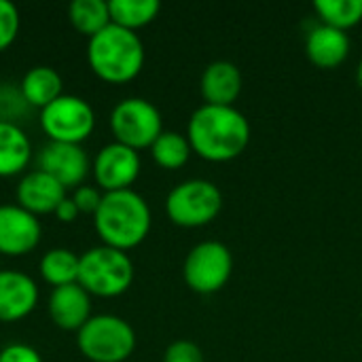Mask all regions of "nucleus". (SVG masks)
<instances>
[{"label":"nucleus","instance_id":"0eeeda50","mask_svg":"<svg viewBox=\"0 0 362 362\" xmlns=\"http://www.w3.org/2000/svg\"><path fill=\"white\" fill-rule=\"evenodd\" d=\"M108 121L115 142H121L134 151L151 148L163 132L159 108L144 98H125L117 102Z\"/></svg>","mask_w":362,"mask_h":362},{"label":"nucleus","instance_id":"dca6fc26","mask_svg":"<svg viewBox=\"0 0 362 362\" xmlns=\"http://www.w3.org/2000/svg\"><path fill=\"white\" fill-rule=\"evenodd\" d=\"M305 55L314 66L322 70H333L348 59L350 36L337 28L318 23L305 36Z\"/></svg>","mask_w":362,"mask_h":362},{"label":"nucleus","instance_id":"39448f33","mask_svg":"<svg viewBox=\"0 0 362 362\" xmlns=\"http://www.w3.org/2000/svg\"><path fill=\"white\" fill-rule=\"evenodd\" d=\"M76 346L91 362H125L136 350V331L121 316L98 314L76 333Z\"/></svg>","mask_w":362,"mask_h":362},{"label":"nucleus","instance_id":"aec40b11","mask_svg":"<svg viewBox=\"0 0 362 362\" xmlns=\"http://www.w3.org/2000/svg\"><path fill=\"white\" fill-rule=\"evenodd\" d=\"M78 265H81V255L68 248H51L42 255L38 263V272L47 284L59 288L78 282Z\"/></svg>","mask_w":362,"mask_h":362},{"label":"nucleus","instance_id":"1a4fd4ad","mask_svg":"<svg viewBox=\"0 0 362 362\" xmlns=\"http://www.w3.org/2000/svg\"><path fill=\"white\" fill-rule=\"evenodd\" d=\"M233 274V255L223 242H202L193 246L182 265V278L193 293L212 295L227 286Z\"/></svg>","mask_w":362,"mask_h":362},{"label":"nucleus","instance_id":"20e7f679","mask_svg":"<svg viewBox=\"0 0 362 362\" xmlns=\"http://www.w3.org/2000/svg\"><path fill=\"white\" fill-rule=\"evenodd\" d=\"M134 282V261L127 252L110 246H93L81 255L78 284L93 297L112 299Z\"/></svg>","mask_w":362,"mask_h":362},{"label":"nucleus","instance_id":"c756f323","mask_svg":"<svg viewBox=\"0 0 362 362\" xmlns=\"http://www.w3.org/2000/svg\"><path fill=\"white\" fill-rule=\"evenodd\" d=\"M55 214V218L57 221H62V223H74L76 218H78V208H76V204L72 202V197H66L59 206H57V210L53 212Z\"/></svg>","mask_w":362,"mask_h":362},{"label":"nucleus","instance_id":"f8f14e48","mask_svg":"<svg viewBox=\"0 0 362 362\" xmlns=\"http://www.w3.org/2000/svg\"><path fill=\"white\" fill-rule=\"evenodd\" d=\"M42 238L38 216L23 210L19 204L0 206V255L23 257L30 255Z\"/></svg>","mask_w":362,"mask_h":362},{"label":"nucleus","instance_id":"a878e982","mask_svg":"<svg viewBox=\"0 0 362 362\" xmlns=\"http://www.w3.org/2000/svg\"><path fill=\"white\" fill-rule=\"evenodd\" d=\"M25 106L28 104H25V100H23L19 89H15L11 85H2L0 87V121L15 123L17 117L23 115Z\"/></svg>","mask_w":362,"mask_h":362},{"label":"nucleus","instance_id":"7c9ffc66","mask_svg":"<svg viewBox=\"0 0 362 362\" xmlns=\"http://www.w3.org/2000/svg\"><path fill=\"white\" fill-rule=\"evenodd\" d=\"M356 85L361 87V91H362V59H361V64H358V68H356Z\"/></svg>","mask_w":362,"mask_h":362},{"label":"nucleus","instance_id":"9b49d317","mask_svg":"<svg viewBox=\"0 0 362 362\" xmlns=\"http://www.w3.org/2000/svg\"><path fill=\"white\" fill-rule=\"evenodd\" d=\"M38 170L55 178L66 191L76 189L91 172V161L81 144L47 142L36 155Z\"/></svg>","mask_w":362,"mask_h":362},{"label":"nucleus","instance_id":"a211bd4d","mask_svg":"<svg viewBox=\"0 0 362 362\" xmlns=\"http://www.w3.org/2000/svg\"><path fill=\"white\" fill-rule=\"evenodd\" d=\"M32 161V142L28 134L8 121H0V178L23 174Z\"/></svg>","mask_w":362,"mask_h":362},{"label":"nucleus","instance_id":"5701e85b","mask_svg":"<svg viewBox=\"0 0 362 362\" xmlns=\"http://www.w3.org/2000/svg\"><path fill=\"white\" fill-rule=\"evenodd\" d=\"M191 153H193V148L185 134L165 132V129L151 146V155H153L155 163L163 170H178V168L187 165V161L191 159Z\"/></svg>","mask_w":362,"mask_h":362},{"label":"nucleus","instance_id":"423d86ee","mask_svg":"<svg viewBox=\"0 0 362 362\" xmlns=\"http://www.w3.org/2000/svg\"><path fill=\"white\" fill-rule=\"evenodd\" d=\"M223 210L221 189L204 178H191L176 185L165 197L168 218L185 229L210 225Z\"/></svg>","mask_w":362,"mask_h":362},{"label":"nucleus","instance_id":"4468645a","mask_svg":"<svg viewBox=\"0 0 362 362\" xmlns=\"http://www.w3.org/2000/svg\"><path fill=\"white\" fill-rule=\"evenodd\" d=\"M66 197V189L38 168L25 172L17 185V204L34 216L53 214Z\"/></svg>","mask_w":362,"mask_h":362},{"label":"nucleus","instance_id":"b1692460","mask_svg":"<svg viewBox=\"0 0 362 362\" xmlns=\"http://www.w3.org/2000/svg\"><path fill=\"white\" fill-rule=\"evenodd\" d=\"M314 11L320 23L348 32L362 21V0H316Z\"/></svg>","mask_w":362,"mask_h":362},{"label":"nucleus","instance_id":"c85d7f7f","mask_svg":"<svg viewBox=\"0 0 362 362\" xmlns=\"http://www.w3.org/2000/svg\"><path fill=\"white\" fill-rule=\"evenodd\" d=\"M0 362H45L40 352L28 344H8L0 350Z\"/></svg>","mask_w":362,"mask_h":362},{"label":"nucleus","instance_id":"412c9836","mask_svg":"<svg viewBox=\"0 0 362 362\" xmlns=\"http://www.w3.org/2000/svg\"><path fill=\"white\" fill-rule=\"evenodd\" d=\"M110 23L136 32L138 28L148 25L161 11L157 0H110Z\"/></svg>","mask_w":362,"mask_h":362},{"label":"nucleus","instance_id":"4be33fe9","mask_svg":"<svg viewBox=\"0 0 362 362\" xmlns=\"http://www.w3.org/2000/svg\"><path fill=\"white\" fill-rule=\"evenodd\" d=\"M68 17L74 30L87 38L110 25V11L104 0H74L68 6Z\"/></svg>","mask_w":362,"mask_h":362},{"label":"nucleus","instance_id":"cd10ccee","mask_svg":"<svg viewBox=\"0 0 362 362\" xmlns=\"http://www.w3.org/2000/svg\"><path fill=\"white\" fill-rule=\"evenodd\" d=\"M102 191L98 187H89V185H81L74 189L72 193V202L76 204L81 214H95L100 202H102Z\"/></svg>","mask_w":362,"mask_h":362},{"label":"nucleus","instance_id":"bb28decb","mask_svg":"<svg viewBox=\"0 0 362 362\" xmlns=\"http://www.w3.org/2000/svg\"><path fill=\"white\" fill-rule=\"evenodd\" d=\"M163 362H204V352L197 344L189 339H178L165 348Z\"/></svg>","mask_w":362,"mask_h":362},{"label":"nucleus","instance_id":"f257e3e1","mask_svg":"<svg viewBox=\"0 0 362 362\" xmlns=\"http://www.w3.org/2000/svg\"><path fill=\"white\" fill-rule=\"evenodd\" d=\"M195 155L212 163L238 159L250 142V123L235 106H199L187 125Z\"/></svg>","mask_w":362,"mask_h":362},{"label":"nucleus","instance_id":"7ed1b4c3","mask_svg":"<svg viewBox=\"0 0 362 362\" xmlns=\"http://www.w3.org/2000/svg\"><path fill=\"white\" fill-rule=\"evenodd\" d=\"M87 62L98 78L112 85L129 83L142 72L144 45L136 32L110 23L89 38Z\"/></svg>","mask_w":362,"mask_h":362},{"label":"nucleus","instance_id":"6ab92c4d","mask_svg":"<svg viewBox=\"0 0 362 362\" xmlns=\"http://www.w3.org/2000/svg\"><path fill=\"white\" fill-rule=\"evenodd\" d=\"M19 91L28 106L42 110L45 106L55 102L59 95H64V81L55 68L34 66L23 74L19 83Z\"/></svg>","mask_w":362,"mask_h":362},{"label":"nucleus","instance_id":"393cba45","mask_svg":"<svg viewBox=\"0 0 362 362\" xmlns=\"http://www.w3.org/2000/svg\"><path fill=\"white\" fill-rule=\"evenodd\" d=\"M19 8L11 0H0V53L8 49L19 34Z\"/></svg>","mask_w":362,"mask_h":362},{"label":"nucleus","instance_id":"2eb2a0df","mask_svg":"<svg viewBox=\"0 0 362 362\" xmlns=\"http://www.w3.org/2000/svg\"><path fill=\"white\" fill-rule=\"evenodd\" d=\"M49 316L62 331H81L91 318V295L78 284L53 288L49 295Z\"/></svg>","mask_w":362,"mask_h":362},{"label":"nucleus","instance_id":"f03ea898","mask_svg":"<svg viewBox=\"0 0 362 362\" xmlns=\"http://www.w3.org/2000/svg\"><path fill=\"white\" fill-rule=\"evenodd\" d=\"M151 208L134 189L104 193L93 214V227L104 246L132 250L140 246L151 231Z\"/></svg>","mask_w":362,"mask_h":362},{"label":"nucleus","instance_id":"6e6552de","mask_svg":"<svg viewBox=\"0 0 362 362\" xmlns=\"http://www.w3.org/2000/svg\"><path fill=\"white\" fill-rule=\"evenodd\" d=\"M40 127L49 142L83 144L95 129V110L85 98L64 93L40 110Z\"/></svg>","mask_w":362,"mask_h":362},{"label":"nucleus","instance_id":"ddd939ff","mask_svg":"<svg viewBox=\"0 0 362 362\" xmlns=\"http://www.w3.org/2000/svg\"><path fill=\"white\" fill-rule=\"evenodd\" d=\"M38 284L17 269H0V322H19L38 305Z\"/></svg>","mask_w":362,"mask_h":362},{"label":"nucleus","instance_id":"f3484780","mask_svg":"<svg viewBox=\"0 0 362 362\" xmlns=\"http://www.w3.org/2000/svg\"><path fill=\"white\" fill-rule=\"evenodd\" d=\"M199 87H202V95H204L206 104L233 106V102L242 93L244 78H242L240 68L233 62L218 59V62H212L206 66Z\"/></svg>","mask_w":362,"mask_h":362},{"label":"nucleus","instance_id":"9d476101","mask_svg":"<svg viewBox=\"0 0 362 362\" xmlns=\"http://www.w3.org/2000/svg\"><path fill=\"white\" fill-rule=\"evenodd\" d=\"M140 153L121 142H110L102 146L91 161V174L104 193L132 189V185L140 176Z\"/></svg>","mask_w":362,"mask_h":362}]
</instances>
